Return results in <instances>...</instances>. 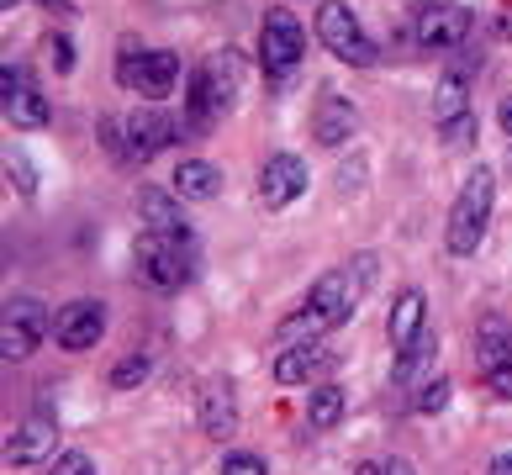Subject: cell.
Segmentation results:
<instances>
[{
    "label": "cell",
    "mask_w": 512,
    "mask_h": 475,
    "mask_svg": "<svg viewBox=\"0 0 512 475\" xmlns=\"http://www.w3.org/2000/svg\"><path fill=\"white\" fill-rule=\"evenodd\" d=\"M491 206H497V175L491 164H476L460 185V196L449 206V227H444V243L454 259H470L486 243V227H491Z\"/></svg>",
    "instance_id": "obj_1"
},
{
    "label": "cell",
    "mask_w": 512,
    "mask_h": 475,
    "mask_svg": "<svg viewBox=\"0 0 512 475\" xmlns=\"http://www.w3.org/2000/svg\"><path fill=\"white\" fill-rule=\"evenodd\" d=\"M370 280H375V254H354L349 264H338V270H328V275H317V285L307 291V307L322 328H344V322L359 312V301H365V291H370Z\"/></svg>",
    "instance_id": "obj_2"
},
{
    "label": "cell",
    "mask_w": 512,
    "mask_h": 475,
    "mask_svg": "<svg viewBox=\"0 0 512 475\" xmlns=\"http://www.w3.org/2000/svg\"><path fill=\"white\" fill-rule=\"evenodd\" d=\"M238 85H243V69L233 53H212L196 74H191V95H185V127L206 132L217 117H227L238 101Z\"/></svg>",
    "instance_id": "obj_3"
},
{
    "label": "cell",
    "mask_w": 512,
    "mask_h": 475,
    "mask_svg": "<svg viewBox=\"0 0 512 475\" xmlns=\"http://www.w3.org/2000/svg\"><path fill=\"white\" fill-rule=\"evenodd\" d=\"M317 43L328 48L338 64H354V69H370L375 59H381V48L365 37L359 16L344 6V0H322L317 6Z\"/></svg>",
    "instance_id": "obj_4"
},
{
    "label": "cell",
    "mask_w": 512,
    "mask_h": 475,
    "mask_svg": "<svg viewBox=\"0 0 512 475\" xmlns=\"http://www.w3.org/2000/svg\"><path fill=\"white\" fill-rule=\"evenodd\" d=\"M132 259H138V275L154 285V291H175V285H185L196 270L191 238H169V233H143Z\"/></svg>",
    "instance_id": "obj_5"
},
{
    "label": "cell",
    "mask_w": 512,
    "mask_h": 475,
    "mask_svg": "<svg viewBox=\"0 0 512 475\" xmlns=\"http://www.w3.org/2000/svg\"><path fill=\"white\" fill-rule=\"evenodd\" d=\"M301 53H307V32L291 11H264V27H259V64L270 80H291Z\"/></svg>",
    "instance_id": "obj_6"
},
{
    "label": "cell",
    "mask_w": 512,
    "mask_h": 475,
    "mask_svg": "<svg viewBox=\"0 0 512 475\" xmlns=\"http://www.w3.org/2000/svg\"><path fill=\"white\" fill-rule=\"evenodd\" d=\"M117 80L127 85V90H138V95H148V101H164L169 90L180 85V53H169V48H138V53H122V64H117Z\"/></svg>",
    "instance_id": "obj_7"
},
{
    "label": "cell",
    "mask_w": 512,
    "mask_h": 475,
    "mask_svg": "<svg viewBox=\"0 0 512 475\" xmlns=\"http://www.w3.org/2000/svg\"><path fill=\"white\" fill-rule=\"evenodd\" d=\"M122 132H127V143L117 148V154L132 159V164H148L159 148L180 143L191 127H185V117H169V111H132V117L122 122Z\"/></svg>",
    "instance_id": "obj_8"
},
{
    "label": "cell",
    "mask_w": 512,
    "mask_h": 475,
    "mask_svg": "<svg viewBox=\"0 0 512 475\" xmlns=\"http://www.w3.org/2000/svg\"><path fill=\"white\" fill-rule=\"evenodd\" d=\"M412 37L433 53L444 48H460L470 37V11L454 6V0H423V6L412 11Z\"/></svg>",
    "instance_id": "obj_9"
},
{
    "label": "cell",
    "mask_w": 512,
    "mask_h": 475,
    "mask_svg": "<svg viewBox=\"0 0 512 475\" xmlns=\"http://www.w3.org/2000/svg\"><path fill=\"white\" fill-rule=\"evenodd\" d=\"M43 333H48L43 301L11 296L6 301V322H0V354H6V359H27L37 344H43Z\"/></svg>",
    "instance_id": "obj_10"
},
{
    "label": "cell",
    "mask_w": 512,
    "mask_h": 475,
    "mask_svg": "<svg viewBox=\"0 0 512 475\" xmlns=\"http://www.w3.org/2000/svg\"><path fill=\"white\" fill-rule=\"evenodd\" d=\"M101 333H106V301L85 296V301H69V307L53 317V338H59V349H69V354L96 349Z\"/></svg>",
    "instance_id": "obj_11"
},
{
    "label": "cell",
    "mask_w": 512,
    "mask_h": 475,
    "mask_svg": "<svg viewBox=\"0 0 512 475\" xmlns=\"http://www.w3.org/2000/svg\"><path fill=\"white\" fill-rule=\"evenodd\" d=\"M0 95H6V117H11V127L32 132V127L48 122V95L27 80L22 64H6V69H0Z\"/></svg>",
    "instance_id": "obj_12"
},
{
    "label": "cell",
    "mask_w": 512,
    "mask_h": 475,
    "mask_svg": "<svg viewBox=\"0 0 512 475\" xmlns=\"http://www.w3.org/2000/svg\"><path fill=\"white\" fill-rule=\"evenodd\" d=\"M301 190H307V164H301L296 154H270L259 169V201L270 206V212H280V206H291Z\"/></svg>",
    "instance_id": "obj_13"
},
{
    "label": "cell",
    "mask_w": 512,
    "mask_h": 475,
    "mask_svg": "<svg viewBox=\"0 0 512 475\" xmlns=\"http://www.w3.org/2000/svg\"><path fill=\"white\" fill-rule=\"evenodd\" d=\"M43 460H59V428H53L48 417H32V423H22L6 439V465L27 470V465H43Z\"/></svg>",
    "instance_id": "obj_14"
},
{
    "label": "cell",
    "mask_w": 512,
    "mask_h": 475,
    "mask_svg": "<svg viewBox=\"0 0 512 475\" xmlns=\"http://www.w3.org/2000/svg\"><path fill=\"white\" fill-rule=\"evenodd\" d=\"M423 333H428V296L417 291V285H407V291L391 301L386 338H391V349H396V354H407V349H412Z\"/></svg>",
    "instance_id": "obj_15"
},
{
    "label": "cell",
    "mask_w": 512,
    "mask_h": 475,
    "mask_svg": "<svg viewBox=\"0 0 512 475\" xmlns=\"http://www.w3.org/2000/svg\"><path fill=\"white\" fill-rule=\"evenodd\" d=\"M196 417H201V433L206 439H233L238 433V396L227 380H206L201 386V402H196Z\"/></svg>",
    "instance_id": "obj_16"
},
{
    "label": "cell",
    "mask_w": 512,
    "mask_h": 475,
    "mask_svg": "<svg viewBox=\"0 0 512 475\" xmlns=\"http://www.w3.org/2000/svg\"><path fill=\"white\" fill-rule=\"evenodd\" d=\"M354 127H359L354 106H349L338 90H322V95H317V111H312L317 143H322V148H338V143H349V138H354Z\"/></svg>",
    "instance_id": "obj_17"
},
{
    "label": "cell",
    "mask_w": 512,
    "mask_h": 475,
    "mask_svg": "<svg viewBox=\"0 0 512 475\" xmlns=\"http://www.w3.org/2000/svg\"><path fill=\"white\" fill-rule=\"evenodd\" d=\"M138 212H143V222H148V233L191 238V222H185V212H180V196H169V190L143 185V190H138Z\"/></svg>",
    "instance_id": "obj_18"
},
{
    "label": "cell",
    "mask_w": 512,
    "mask_h": 475,
    "mask_svg": "<svg viewBox=\"0 0 512 475\" xmlns=\"http://www.w3.org/2000/svg\"><path fill=\"white\" fill-rule=\"evenodd\" d=\"M328 365H333V354L322 349V344H296V349H280L275 380H280V386H307V380L317 370H328Z\"/></svg>",
    "instance_id": "obj_19"
},
{
    "label": "cell",
    "mask_w": 512,
    "mask_h": 475,
    "mask_svg": "<svg viewBox=\"0 0 512 475\" xmlns=\"http://www.w3.org/2000/svg\"><path fill=\"white\" fill-rule=\"evenodd\" d=\"M502 365H512V328L502 317H481V328H476V370L491 375Z\"/></svg>",
    "instance_id": "obj_20"
},
{
    "label": "cell",
    "mask_w": 512,
    "mask_h": 475,
    "mask_svg": "<svg viewBox=\"0 0 512 475\" xmlns=\"http://www.w3.org/2000/svg\"><path fill=\"white\" fill-rule=\"evenodd\" d=\"M175 196L180 201H217L222 196V169L206 159H180L175 169Z\"/></svg>",
    "instance_id": "obj_21"
},
{
    "label": "cell",
    "mask_w": 512,
    "mask_h": 475,
    "mask_svg": "<svg viewBox=\"0 0 512 475\" xmlns=\"http://www.w3.org/2000/svg\"><path fill=\"white\" fill-rule=\"evenodd\" d=\"M344 412H349L344 386L322 380V386H312V391H307V423H312V428H338V423H344Z\"/></svg>",
    "instance_id": "obj_22"
},
{
    "label": "cell",
    "mask_w": 512,
    "mask_h": 475,
    "mask_svg": "<svg viewBox=\"0 0 512 475\" xmlns=\"http://www.w3.org/2000/svg\"><path fill=\"white\" fill-rule=\"evenodd\" d=\"M465 90H470L465 74H444V80H439V95H433V122L449 127V122L470 117V95H465Z\"/></svg>",
    "instance_id": "obj_23"
},
{
    "label": "cell",
    "mask_w": 512,
    "mask_h": 475,
    "mask_svg": "<svg viewBox=\"0 0 512 475\" xmlns=\"http://www.w3.org/2000/svg\"><path fill=\"white\" fill-rule=\"evenodd\" d=\"M148 370H154V359H148V354H127L122 365L111 370V391H138L148 380Z\"/></svg>",
    "instance_id": "obj_24"
},
{
    "label": "cell",
    "mask_w": 512,
    "mask_h": 475,
    "mask_svg": "<svg viewBox=\"0 0 512 475\" xmlns=\"http://www.w3.org/2000/svg\"><path fill=\"white\" fill-rule=\"evenodd\" d=\"M449 375H433V380H423V386H417V396H412V407L423 412V417H433V412H444L449 407Z\"/></svg>",
    "instance_id": "obj_25"
},
{
    "label": "cell",
    "mask_w": 512,
    "mask_h": 475,
    "mask_svg": "<svg viewBox=\"0 0 512 475\" xmlns=\"http://www.w3.org/2000/svg\"><path fill=\"white\" fill-rule=\"evenodd\" d=\"M43 53H48V64L59 69V74H69V69H74V43H69L64 32H53L48 43H43Z\"/></svg>",
    "instance_id": "obj_26"
},
{
    "label": "cell",
    "mask_w": 512,
    "mask_h": 475,
    "mask_svg": "<svg viewBox=\"0 0 512 475\" xmlns=\"http://www.w3.org/2000/svg\"><path fill=\"white\" fill-rule=\"evenodd\" d=\"M48 475H96V465H90V454H80V449H64L59 460L48 465Z\"/></svg>",
    "instance_id": "obj_27"
},
{
    "label": "cell",
    "mask_w": 512,
    "mask_h": 475,
    "mask_svg": "<svg viewBox=\"0 0 512 475\" xmlns=\"http://www.w3.org/2000/svg\"><path fill=\"white\" fill-rule=\"evenodd\" d=\"M222 475H270V465H264L259 460V454H227V460H222Z\"/></svg>",
    "instance_id": "obj_28"
},
{
    "label": "cell",
    "mask_w": 512,
    "mask_h": 475,
    "mask_svg": "<svg viewBox=\"0 0 512 475\" xmlns=\"http://www.w3.org/2000/svg\"><path fill=\"white\" fill-rule=\"evenodd\" d=\"M439 132H444V143H449V148L470 143V132H476V111H470V117H460V122H449V127H439Z\"/></svg>",
    "instance_id": "obj_29"
},
{
    "label": "cell",
    "mask_w": 512,
    "mask_h": 475,
    "mask_svg": "<svg viewBox=\"0 0 512 475\" xmlns=\"http://www.w3.org/2000/svg\"><path fill=\"white\" fill-rule=\"evenodd\" d=\"M481 380H486V391H491V396H502V402H512V365L491 370V375H481Z\"/></svg>",
    "instance_id": "obj_30"
},
{
    "label": "cell",
    "mask_w": 512,
    "mask_h": 475,
    "mask_svg": "<svg viewBox=\"0 0 512 475\" xmlns=\"http://www.w3.org/2000/svg\"><path fill=\"white\" fill-rule=\"evenodd\" d=\"M6 169H11V175H16V190H22V196H32V169H27V159H6Z\"/></svg>",
    "instance_id": "obj_31"
},
{
    "label": "cell",
    "mask_w": 512,
    "mask_h": 475,
    "mask_svg": "<svg viewBox=\"0 0 512 475\" xmlns=\"http://www.w3.org/2000/svg\"><path fill=\"white\" fill-rule=\"evenodd\" d=\"M381 475H417V465H412V460H402V454H391V460L381 465Z\"/></svg>",
    "instance_id": "obj_32"
},
{
    "label": "cell",
    "mask_w": 512,
    "mask_h": 475,
    "mask_svg": "<svg viewBox=\"0 0 512 475\" xmlns=\"http://www.w3.org/2000/svg\"><path fill=\"white\" fill-rule=\"evenodd\" d=\"M486 475H512V449H502V454H497V460H491V465H486Z\"/></svg>",
    "instance_id": "obj_33"
},
{
    "label": "cell",
    "mask_w": 512,
    "mask_h": 475,
    "mask_svg": "<svg viewBox=\"0 0 512 475\" xmlns=\"http://www.w3.org/2000/svg\"><path fill=\"white\" fill-rule=\"evenodd\" d=\"M497 117H502V132L512 138V101H502V111H497Z\"/></svg>",
    "instance_id": "obj_34"
},
{
    "label": "cell",
    "mask_w": 512,
    "mask_h": 475,
    "mask_svg": "<svg viewBox=\"0 0 512 475\" xmlns=\"http://www.w3.org/2000/svg\"><path fill=\"white\" fill-rule=\"evenodd\" d=\"M0 6H6V11H11V6H16V0H0Z\"/></svg>",
    "instance_id": "obj_35"
}]
</instances>
